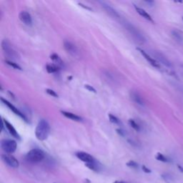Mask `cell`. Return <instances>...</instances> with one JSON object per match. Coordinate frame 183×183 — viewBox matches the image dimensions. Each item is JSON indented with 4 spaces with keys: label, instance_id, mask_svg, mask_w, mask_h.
<instances>
[{
    "label": "cell",
    "instance_id": "obj_1",
    "mask_svg": "<svg viewBox=\"0 0 183 183\" xmlns=\"http://www.w3.org/2000/svg\"><path fill=\"white\" fill-rule=\"evenodd\" d=\"M50 133V126L47 121L45 119H41L38 123L35 130V135L36 138L40 141L47 140Z\"/></svg>",
    "mask_w": 183,
    "mask_h": 183
},
{
    "label": "cell",
    "instance_id": "obj_2",
    "mask_svg": "<svg viewBox=\"0 0 183 183\" xmlns=\"http://www.w3.org/2000/svg\"><path fill=\"white\" fill-rule=\"evenodd\" d=\"M122 24L123 25V26L125 27V29L127 30V32L132 35V37H133L137 42H140V43H143V42H145V39L144 36H143V35L140 33V31L137 29L136 27H135L133 25H131L129 22L125 20H124L123 22H122Z\"/></svg>",
    "mask_w": 183,
    "mask_h": 183
},
{
    "label": "cell",
    "instance_id": "obj_3",
    "mask_svg": "<svg viewBox=\"0 0 183 183\" xmlns=\"http://www.w3.org/2000/svg\"><path fill=\"white\" fill-rule=\"evenodd\" d=\"M45 154L39 149H33L30 150L25 156V158L29 162L36 163L42 161L44 159Z\"/></svg>",
    "mask_w": 183,
    "mask_h": 183
},
{
    "label": "cell",
    "instance_id": "obj_4",
    "mask_svg": "<svg viewBox=\"0 0 183 183\" xmlns=\"http://www.w3.org/2000/svg\"><path fill=\"white\" fill-rule=\"evenodd\" d=\"M2 48L3 50L5 56L10 60H17L19 58L18 53L12 47L10 42L7 39H4L2 42Z\"/></svg>",
    "mask_w": 183,
    "mask_h": 183
},
{
    "label": "cell",
    "instance_id": "obj_5",
    "mask_svg": "<svg viewBox=\"0 0 183 183\" xmlns=\"http://www.w3.org/2000/svg\"><path fill=\"white\" fill-rule=\"evenodd\" d=\"M1 147L3 151H5L6 153L12 154L16 151L17 144L16 141L13 140H4L1 143Z\"/></svg>",
    "mask_w": 183,
    "mask_h": 183
},
{
    "label": "cell",
    "instance_id": "obj_6",
    "mask_svg": "<svg viewBox=\"0 0 183 183\" xmlns=\"http://www.w3.org/2000/svg\"><path fill=\"white\" fill-rule=\"evenodd\" d=\"M64 47L67 53L72 55L74 57H78L80 55L78 48L77 47L75 44L72 43V42L69 40H65L64 42Z\"/></svg>",
    "mask_w": 183,
    "mask_h": 183
},
{
    "label": "cell",
    "instance_id": "obj_7",
    "mask_svg": "<svg viewBox=\"0 0 183 183\" xmlns=\"http://www.w3.org/2000/svg\"><path fill=\"white\" fill-rule=\"evenodd\" d=\"M2 159L4 162L13 168H17L19 166V162L14 156L10 154H4L2 155Z\"/></svg>",
    "mask_w": 183,
    "mask_h": 183
},
{
    "label": "cell",
    "instance_id": "obj_8",
    "mask_svg": "<svg viewBox=\"0 0 183 183\" xmlns=\"http://www.w3.org/2000/svg\"><path fill=\"white\" fill-rule=\"evenodd\" d=\"M1 101H2V102H3L5 105H7V106L9 108V109H10V110H12V112L15 114V115H17V116H19V117L22 118V119H23L24 121H25V122H28V119H27V117L25 116V115H24L22 112H21L20 111L17 109V108L15 107L14 106L12 103H10L9 101L6 100V99H5L4 98H2V97L1 98Z\"/></svg>",
    "mask_w": 183,
    "mask_h": 183
},
{
    "label": "cell",
    "instance_id": "obj_9",
    "mask_svg": "<svg viewBox=\"0 0 183 183\" xmlns=\"http://www.w3.org/2000/svg\"><path fill=\"white\" fill-rule=\"evenodd\" d=\"M99 3L102 5V8L106 11L107 13L109 14L111 17L115 18V19H120V15H119V13L112 7H111L110 5L107 4L106 2H99Z\"/></svg>",
    "mask_w": 183,
    "mask_h": 183
},
{
    "label": "cell",
    "instance_id": "obj_10",
    "mask_svg": "<svg viewBox=\"0 0 183 183\" xmlns=\"http://www.w3.org/2000/svg\"><path fill=\"white\" fill-rule=\"evenodd\" d=\"M153 55L154 57H155L156 60H157L158 62L162 63V64H164V66L167 67H172V64L170 63V62L167 59V57H165V56L164 54H162L161 52L157 51H154L153 52Z\"/></svg>",
    "mask_w": 183,
    "mask_h": 183
},
{
    "label": "cell",
    "instance_id": "obj_11",
    "mask_svg": "<svg viewBox=\"0 0 183 183\" xmlns=\"http://www.w3.org/2000/svg\"><path fill=\"white\" fill-rule=\"evenodd\" d=\"M76 156L79 160L85 162V164L86 163L94 162L95 161V158L91 154L87 152H78L76 153Z\"/></svg>",
    "mask_w": 183,
    "mask_h": 183
},
{
    "label": "cell",
    "instance_id": "obj_12",
    "mask_svg": "<svg viewBox=\"0 0 183 183\" xmlns=\"http://www.w3.org/2000/svg\"><path fill=\"white\" fill-rule=\"evenodd\" d=\"M137 50H138V51L141 53V54L143 56V57H144V58L145 59V60H147V61L152 66H153L154 67H156V68H160V64H159L158 62H157V60H154V59H153L152 57H150V56L145 51H144V50H142V49L137 48Z\"/></svg>",
    "mask_w": 183,
    "mask_h": 183
},
{
    "label": "cell",
    "instance_id": "obj_13",
    "mask_svg": "<svg viewBox=\"0 0 183 183\" xmlns=\"http://www.w3.org/2000/svg\"><path fill=\"white\" fill-rule=\"evenodd\" d=\"M19 18L22 23L27 25V26H31L32 25V16L27 12H25V11L21 12L19 15Z\"/></svg>",
    "mask_w": 183,
    "mask_h": 183
},
{
    "label": "cell",
    "instance_id": "obj_14",
    "mask_svg": "<svg viewBox=\"0 0 183 183\" xmlns=\"http://www.w3.org/2000/svg\"><path fill=\"white\" fill-rule=\"evenodd\" d=\"M5 125V127H6L7 129H8V131L9 132V133L12 135V136H13L15 138L18 139V140H20V136L19 135L18 132H17V130L15 129V128L14 127L13 125L12 124L9 123L8 121H7L6 119H3V122H2Z\"/></svg>",
    "mask_w": 183,
    "mask_h": 183
},
{
    "label": "cell",
    "instance_id": "obj_15",
    "mask_svg": "<svg viewBox=\"0 0 183 183\" xmlns=\"http://www.w3.org/2000/svg\"><path fill=\"white\" fill-rule=\"evenodd\" d=\"M130 97L135 103L138 104V105H145V102L143 98L142 97L141 95L139 94V92H137V91H131L130 92Z\"/></svg>",
    "mask_w": 183,
    "mask_h": 183
},
{
    "label": "cell",
    "instance_id": "obj_16",
    "mask_svg": "<svg viewBox=\"0 0 183 183\" xmlns=\"http://www.w3.org/2000/svg\"><path fill=\"white\" fill-rule=\"evenodd\" d=\"M135 9H136L137 12L140 16H142L143 17H144L145 19H147V20L150 21V22H154V20H153V19L152 18V17L150 16V15H149V14L145 10V9H142V8H140V7H137V6H135Z\"/></svg>",
    "mask_w": 183,
    "mask_h": 183
},
{
    "label": "cell",
    "instance_id": "obj_17",
    "mask_svg": "<svg viewBox=\"0 0 183 183\" xmlns=\"http://www.w3.org/2000/svg\"><path fill=\"white\" fill-rule=\"evenodd\" d=\"M61 113L67 118L72 119V120L74 121H77V122H80V121H82V117H80V116H78V115H75V114L74 113H72V112H66V111H61Z\"/></svg>",
    "mask_w": 183,
    "mask_h": 183
},
{
    "label": "cell",
    "instance_id": "obj_18",
    "mask_svg": "<svg viewBox=\"0 0 183 183\" xmlns=\"http://www.w3.org/2000/svg\"><path fill=\"white\" fill-rule=\"evenodd\" d=\"M50 58L54 62V64H55V65H57V67H60V68L64 65L62 60H61V58H60V57H59V55H57V54H52L50 56Z\"/></svg>",
    "mask_w": 183,
    "mask_h": 183
},
{
    "label": "cell",
    "instance_id": "obj_19",
    "mask_svg": "<svg viewBox=\"0 0 183 183\" xmlns=\"http://www.w3.org/2000/svg\"><path fill=\"white\" fill-rule=\"evenodd\" d=\"M172 35L173 38H174L177 42H178L179 43H182L183 36L180 31L177 30V29H173V30L172 31Z\"/></svg>",
    "mask_w": 183,
    "mask_h": 183
},
{
    "label": "cell",
    "instance_id": "obj_20",
    "mask_svg": "<svg viewBox=\"0 0 183 183\" xmlns=\"http://www.w3.org/2000/svg\"><path fill=\"white\" fill-rule=\"evenodd\" d=\"M104 76H105V78L109 82H113L115 83L116 82V77H115V75L109 71H105L104 72Z\"/></svg>",
    "mask_w": 183,
    "mask_h": 183
},
{
    "label": "cell",
    "instance_id": "obj_21",
    "mask_svg": "<svg viewBox=\"0 0 183 183\" xmlns=\"http://www.w3.org/2000/svg\"><path fill=\"white\" fill-rule=\"evenodd\" d=\"M60 67H57L54 64H47L46 66V70L48 73H54L57 72L60 70Z\"/></svg>",
    "mask_w": 183,
    "mask_h": 183
},
{
    "label": "cell",
    "instance_id": "obj_22",
    "mask_svg": "<svg viewBox=\"0 0 183 183\" xmlns=\"http://www.w3.org/2000/svg\"><path fill=\"white\" fill-rule=\"evenodd\" d=\"M85 166L88 167L90 170H93V171H98V170H99V166H98L97 163L96 162V160H95L94 162L86 163Z\"/></svg>",
    "mask_w": 183,
    "mask_h": 183
},
{
    "label": "cell",
    "instance_id": "obj_23",
    "mask_svg": "<svg viewBox=\"0 0 183 183\" xmlns=\"http://www.w3.org/2000/svg\"><path fill=\"white\" fill-rule=\"evenodd\" d=\"M155 158L156 160H159V161L160 162H170V160H169V159L167 158V157H165L164 154H161V153L160 152L157 153V154H156L155 156Z\"/></svg>",
    "mask_w": 183,
    "mask_h": 183
},
{
    "label": "cell",
    "instance_id": "obj_24",
    "mask_svg": "<svg viewBox=\"0 0 183 183\" xmlns=\"http://www.w3.org/2000/svg\"><path fill=\"white\" fill-rule=\"evenodd\" d=\"M129 125H130V126L132 127L134 129H135V130L137 131V132H139V131L140 130V126H139V125L137 123V122H135L134 119H129Z\"/></svg>",
    "mask_w": 183,
    "mask_h": 183
},
{
    "label": "cell",
    "instance_id": "obj_25",
    "mask_svg": "<svg viewBox=\"0 0 183 183\" xmlns=\"http://www.w3.org/2000/svg\"><path fill=\"white\" fill-rule=\"evenodd\" d=\"M109 120H110V122H112V123L115 124V125H119V124H120V121H119V119H118L117 117H115V115H112V114H109Z\"/></svg>",
    "mask_w": 183,
    "mask_h": 183
},
{
    "label": "cell",
    "instance_id": "obj_26",
    "mask_svg": "<svg viewBox=\"0 0 183 183\" xmlns=\"http://www.w3.org/2000/svg\"><path fill=\"white\" fill-rule=\"evenodd\" d=\"M127 166H128L129 167H131V168H134V169L138 168V164H137L136 162L133 161V160H130V161L128 162L127 163Z\"/></svg>",
    "mask_w": 183,
    "mask_h": 183
},
{
    "label": "cell",
    "instance_id": "obj_27",
    "mask_svg": "<svg viewBox=\"0 0 183 183\" xmlns=\"http://www.w3.org/2000/svg\"><path fill=\"white\" fill-rule=\"evenodd\" d=\"M5 62H6L7 64H9V66H11V67H14L15 69H17V70H22V68H21L20 66L18 65L17 63L13 62H12V61H9V60H6V61H5Z\"/></svg>",
    "mask_w": 183,
    "mask_h": 183
},
{
    "label": "cell",
    "instance_id": "obj_28",
    "mask_svg": "<svg viewBox=\"0 0 183 183\" xmlns=\"http://www.w3.org/2000/svg\"><path fill=\"white\" fill-rule=\"evenodd\" d=\"M46 92H47V94H49L50 95H51V96L55 97H58V95L56 93L54 90H50V89H47V90H46Z\"/></svg>",
    "mask_w": 183,
    "mask_h": 183
},
{
    "label": "cell",
    "instance_id": "obj_29",
    "mask_svg": "<svg viewBox=\"0 0 183 183\" xmlns=\"http://www.w3.org/2000/svg\"><path fill=\"white\" fill-rule=\"evenodd\" d=\"M84 87H85L87 90H88L89 91H92V92H94V93H96V90H95L94 87H91V86L89 85V84H85V85H84Z\"/></svg>",
    "mask_w": 183,
    "mask_h": 183
},
{
    "label": "cell",
    "instance_id": "obj_30",
    "mask_svg": "<svg viewBox=\"0 0 183 183\" xmlns=\"http://www.w3.org/2000/svg\"><path fill=\"white\" fill-rule=\"evenodd\" d=\"M142 169H143V172H145V173H151V170L148 168V167H146L145 165H143L142 167Z\"/></svg>",
    "mask_w": 183,
    "mask_h": 183
},
{
    "label": "cell",
    "instance_id": "obj_31",
    "mask_svg": "<svg viewBox=\"0 0 183 183\" xmlns=\"http://www.w3.org/2000/svg\"><path fill=\"white\" fill-rule=\"evenodd\" d=\"M117 132L119 134V135H122V136H124V132L122 130V129H117Z\"/></svg>",
    "mask_w": 183,
    "mask_h": 183
},
{
    "label": "cell",
    "instance_id": "obj_32",
    "mask_svg": "<svg viewBox=\"0 0 183 183\" xmlns=\"http://www.w3.org/2000/svg\"><path fill=\"white\" fill-rule=\"evenodd\" d=\"M177 167H178L179 170H180L181 172H183V167H182V166H180V164H177Z\"/></svg>",
    "mask_w": 183,
    "mask_h": 183
},
{
    "label": "cell",
    "instance_id": "obj_33",
    "mask_svg": "<svg viewBox=\"0 0 183 183\" xmlns=\"http://www.w3.org/2000/svg\"><path fill=\"white\" fill-rule=\"evenodd\" d=\"M113 183H127L124 181H120V180H117V181L114 182Z\"/></svg>",
    "mask_w": 183,
    "mask_h": 183
},
{
    "label": "cell",
    "instance_id": "obj_34",
    "mask_svg": "<svg viewBox=\"0 0 183 183\" xmlns=\"http://www.w3.org/2000/svg\"><path fill=\"white\" fill-rule=\"evenodd\" d=\"M84 182V183H90V180H88V179H85Z\"/></svg>",
    "mask_w": 183,
    "mask_h": 183
},
{
    "label": "cell",
    "instance_id": "obj_35",
    "mask_svg": "<svg viewBox=\"0 0 183 183\" xmlns=\"http://www.w3.org/2000/svg\"><path fill=\"white\" fill-rule=\"evenodd\" d=\"M182 20H183V17H182Z\"/></svg>",
    "mask_w": 183,
    "mask_h": 183
}]
</instances>
